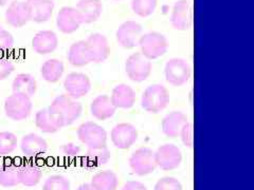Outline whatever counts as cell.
I'll return each mask as SVG.
<instances>
[{
  "mask_svg": "<svg viewBox=\"0 0 254 190\" xmlns=\"http://www.w3.org/2000/svg\"><path fill=\"white\" fill-rule=\"evenodd\" d=\"M48 109L60 118L64 127H67L72 125L82 115L83 105L68 94H61L53 99Z\"/></svg>",
  "mask_w": 254,
  "mask_h": 190,
  "instance_id": "cell-1",
  "label": "cell"
},
{
  "mask_svg": "<svg viewBox=\"0 0 254 190\" xmlns=\"http://www.w3.org/2000/svg\"><path fill=\"white\" fill-rule=\"evenodd\" d=\"M170 100V93L164 86L150 85L142 94L141 107L148 113L158 114L169 106Z\"/></svg>",
  "mask_w": 254,
  "mask_h": 190,
  "instance_id": "cell-2",
  "label": "cell"
},
{
  "mask_svg": "<svg viewBox=\"0 0 254 190\" xmlns=\"http://www.w3.org/2000/svg\"><path fill=\"white\" fill-rule=\"evenodd\" d=\"M138 47L141 53L149 60L157 59L168 52L169 42L166 37L159 32H148L141 35Z\"/></svg>",
  "mask_w": 254,
  "mask_h": 190,
  "instance_id": "cell-3",
  "label": "cell"
},
{
  "mask_svg": "<svg viewBox=\"0 0 254 190\" xmlns=\"http://www.w3.org/2000/svg\"><path fill=\"white\" fill-rule=\"evenodd\" d=\"M77 138L88 149L107 147V132L94 122H85L77 128Z\"/></svg>",
  "mask_w": 254,
  "mask_h": 190,
  "instance_id": "cell-4",
  "label": "cell"
},
{
  "mask_svg": "<svg viewBox=\"0 0 254 190\" xmlns=\"http://www.w3.org/2000/svg\"><path fill=\"white\" fill-rule=\"evenodd\" d=\"M33 110L31 97L27 95L13 93L7 96L4 101V113L12 121H25L31 115Z\"/></svg>",
  "mask_w": 254,
  "mask_h": 190,
  "instance_id": "cell-5",
  "label": "cell"
},
{
  "mask_svg": "<svg viewBox=\"0 0 254 190\" xmlns=\"http://www.w3.org/2000/svg\"><path fill=\"white\" fill-rule=\"evenodd\" d=\"M192 75L190 63L184 58H171L165 63L164 76L165 81L173 87L186 85Z\"/></svg>",
  "mask_w": 254,
  "mask_h": 190,
  "instance_id": "cell-6",
  "label": "cell"
},
{
  "mask_svg": "<svg viewBox=\"0 0 254 190\" xmlns=\"http://www.w3.org/2000/svg\"><path fill=\"white\" fill-rule=\"evenodd\" d=\"M152 61L146 58L141 52L132 53L125 62V71L130 81L134 83H143L152 73Z\"/></svg>",
  "mask_w": 254,
  "mask_h": 190,
  "instance_id": "cell-7",
  "label": "cell"
},
{
  "mask_svg": "<svg viewBox=\"0 0 254 190\" xmlns=\"http://www.w3.org/2000/svg\"><path fill=\"white\" fill-rule=\"evenodd\" d=\"M129 166L133 173L139 177H145L153 173L157 168L155 152L147 147L137 149L129 157Z\"/></svg>",
  "mask_w": 254,
  "mask_h": 190,
  "instance_id": "cell-8",
  "label": "cell"
},
{
  "mask_svg": "<svg viewBox=\"0 0 254 190\" xmlns=\"http://www.w3.org/2000/svg\"><path fill=\"white\" fill-rule=\"evenodd\" d=\"M155 161L157 167L163 171L177 169L182 162L181 150L174 144L162 145L155 151Z\"/></svg>",
  "mask_w": 254,
  "mask_h": 190,
  "instance_id": "cell-9",
  "label": "cell"
},
{
  "mask_svg": "<svg viewBox=\"0 0 254 190\" xmlns=\"http://www.w3.org/2000/svg\"><path fill=\"white\" fill-rule=\"evenodd\" d=\"M64 89L72 98H82L90 92L91 81L84 73L71 72L64 79Z\"/></svg>",
  "mask_w": 254,
  "mask_h": 190,
  "instance_id": "cell-10",
  "label": "cell"
},
{
  "mask_svg": "<svg viewBox=\"0 0 254 190\" xmlns=\"http://www.w3.org/2000/svg\"><path fill=\"white\" fill-rule=\"evenodd\" d=\"M111 142L116 148L129 149L138 140V130L129 123H120L116 125L110 133Z\"/></svg>",
  "mask_w": 254,
  "mask_h": 190,
  "instance_id": "cell-11",
  "label": "cell"
},
{
  "mask_svg": "<svg viewBox=\"0 0 254 190\" xmlns=\"http://www.w3.org/2000/svg\"><path fill=\"white\" fill-rule=\"evenodd\" d=\"M142 35V26L133 20L124 21L119 27L116 33L117 42L124 49H133L138 47L139 39Z\"/></svg>",
  "mask_w": 254,
  "mask_h": 190,
  "instance_id": "cell-12",
  "label": "cell"
},
{
  "mask_svg": "<svg viewBox=\"0 0 254 190\" xmlns=\"http://www.w3.org/2000/svg\"><path fill=\"white\" fill-rule=\"evenodd\" d=\"M82 25V17L75 7L64 6L59 11L57 16V27L62 33H74Z\"/></svg>",
  "mask_w": 254,
  "mask_h": 190,
  "instance_id": "cell-13",
  "label": "cell"
},
{
  "mask_svg": "<svg viewBox=\"0 0 254 190\" xmlns=\"http://www.w3.org/2000/svg\"><path fill=\"white\" fill-rule=\"evenodd\" d=\"M86 45L88 48L90 54L91 62L101 63L104 62L110 53V48L108 44V39L105 35L101 33H93L86 39Z\"/></svg>",
  "mask_w": 254,
  "mask_h": 190,
  "instance_id": "cell-14",
  "label": "cell"
},
{
  "mask_svg": "<svg viewBox=\"0 0 254 190\" xmlns=\"http://www.w3.org/2000/svg\"><path fill=\"white\" fill-rule=\"evenodd\" d=\"M192 20V14H190V6L188 0H177L174 3L172 15H171V25L177 31H188Z\"/></svg>",
  "mask_w": 254,
  "mask_h": 190,
  "instance_id": "cell-15",
  "label": "cell"
},
{
  "mask_svg": "<svg viewBox=\"0 0 254 190\" xmlns=\"http://www.w3.org/2000/svg\"><path fill=\"white\" fill-rule=\"evenodd\" d=\"M5 21L7 25L13 28H21L26 26L30 21V13L26 1H15L11 2L4 14Z\"/></svg>",
  "mask_w": 254,
  "mask_h": 190,
  "instance_id": "cell-16",
  "label": "cell"
},
{
  "mask_svg": "<svg viewBox=\"0 0 254 190\" xmlns=\"http://www.w3.org/2000/svg\"><path fill=\"white\" fill-rule=\"evenodd\" d=\"M59 46V37L53 31H39L32 39V48L39 55L51 54Z\"/></svg>",
  "mask_w": 254,
  "mask_h": 190,
  "instance_id": "cell-17",
  "label": "cell"
},
{
  "mask_svg": "<svg viewBox=\"0 0 254 190\" xmlns=\"http://www.w3.org/2000/svg\"><path fill=\"white\" fill-rule=\"evenodd\" d=\"M20 150L25 156L36 157L48 151V142L38 134L29 133L22 137L20 141Z\"/></svg>",
  "mask_w": 254,
  "mask_h": 190,
  "instance_id": "cell-18",
  "label": "cell"
},
{
  "mask_svg": "<svg viewBox=\"0 0 254 190\" xmlns=\"http://www.w3.org/2000/svg\"><path fill=\"white\" fill-rule=\"evenodd\" d=\"M26 3L30 13V21L37 23L49 20L55 6L53 0H27Z\"/></svg>",
  "mask_w": 254,
  "mask_h": 190,
  "instance_id": "cell-19",
  "label": "cell"
},
{
  "mask_svg": "<svg viewBox=\"0 0 254 190\" xmlns=\"http://www.w3.org/2000/svg\"><path fill=\"white\" fill-rule=\"evenodd\" d=\"M109 97L117 109H130L136 102V92L130 86L120 84L113 89Z\"/></svg>",
  "mask_w": 254,
  "mask_h": 190,
  "instance_id": "cell-20",
  "label": "cell"
},
{
  "mask_svg": "<svg viewBox=\"0 0 254 190\" xmlns=\"http://www.w3.org/2000/svg\"><path fill=\"white\" fill-rule=\"evenodd\" d=\"M117 108L113 105L108 95H99L90 104V113L98 121H106L113 117Z\"/></svg>",
  "mask_w": 254,
  "mask_h": 190,
  "instance_id": "cell-21",
  "label": "cell"
},
{
  "mask_svg": "<svg viewBox=\"0 0 254 190\" xmlns=\"http://www.w3.org/2000/svg\"><path fill=\"white\" fill-rule=\"evenodd\" d=\"M75 9L81 15L83 23H92L99 20L104 6L101 0H78Z\"/></svg>",
  "mask_w": 254,
  "mask_h": 190,
  "instance_id": "cell-22",
  "label": "cell"
},
{
  "mask_svg": "<svg viewBox=\"0 0 254 190\" xmlns=\"http://www.w3.org/2000/svg\"><path fill=\"white\" fill-rule=\"evenodd\" d=\"M35 126L44 133H57L62 128L64 124L60 118L51 113L49 109H42L35 114Z\"/></svg>",
  "mask_w": 254,
  "mask_h": 190,
  "instance_id": "cell-23",
  "label": "cell"
},
{
  "mask_svg": "<svg viewBox=\"0 0 254 190\" xmlns=\"http://www.w3.org/2000/svg\"><path fill=\"white\" fill-rule=\"evenodd\" d=\"M187 122H189L188 116L184 112L173 111L164 116L162 121V131L168 138H178L182 126Z\"/></svg>",
  "mask_w": 254,
  "mask_h": 190,
  "instance_id": "cell-24",
  "label": "cell"
},
{
  "mask_svg": "<svg viewBox=\"0 0 254 190\" xmlns=\"http://www.w3.org/2000/svg\"><path fill=\"white\" fill-rule=\"evenodd\" d=\"M67 57L70 65L75 68H82L91 63L90 54L85 41H79L71 45Z\"/></svg>",
  "mask_w": 254,
  "mask_h": 190,
  "instance_id": "cell-25",
  "label": "cell"
},
{
  "mask_svg": "<svg viewBox=\"0 0 254 190\" xmlns=\"http://www.w3.org/2000/svg\"><path fill=\"white\" fill-rule=\"evenodd\" d=\"M13 93H19L33 97L37 91V82L33 75L29 73H20L13 79L12 83Z\"/></svg>",
  "mask_w": 254,
  "mask_h": 190,
  "instance_id": "cell-26",
  "label": "cell"
},
{
  "mask_svg": "<svg viewBox=\"0 0 254 190\" xmlns=\"http://www.w3.org/2000/svg\"><path fill=\"white\" fill-rule=\"evenodd\" d=\"M65 66L64 62L57 58H51L46 60L41 68V75L44 81L50 84H55L60 82L63 77Z\"/></svg>",
  "mask_w": 254,
  "mask_h": 190,
  "instance_id": "cell-27",
  "label": "cell"
},
{
  "mask_svg": "<svg viewBox=\"0 0 254 190\" xmlns=\"http://www.w3.org/2000/svg\"><path fill=\"white\" fill-rule=\"evenodd\" d=\"M43 178V171L41 167H38L37 165L27 163L20 165L19 169V179L20 184L26 187H34L36 186L39 182H41Z\"/></svg>",
  "mask_w": 254,
  "mask_h": 190,
  "instance_id": "cell-28",
  "label": "cell"
},
{
  "mask_svg": "<svg viewBox=\"0 0 254 190\" xmlns=\"http://www.w3.org/2000/svg\"><path fill=\"white\" fill-rule=\"evenodd\" d=\"M91 184L98 190H117L119 179L114 171L104 170L94 174Z\"/></svg>",
  "mask_w": 254,
  "mask_h": 190,
  "instance_id": "cell-29",
  "label": "cell"
},
{
  "mask_svg": "<svg viewBox=\"0 0 254 190\" xmlns=\"http://www.w3.org/2000/svg\"><path fill=\"white\" fill-rule=\"evenodd\" d=\"M19 169L20 166L14 163L2 165L0 167V186L9 188L19 185Z\"/></svg>",
  "mask_w": 254,
  "mask_h": 190,
  "instance_id": "cell-30",
  "label": "cell"
},
{
  "mask_svg": "<svg viewBox=\"0 0 254 190\" xmlns=\"http://www.w3.org/2000/svg\"><path fill=\"white\" fill-rule=\"evenodd\" d=\"M110 160V151L107 147L101 149H88L85 156V162L88 167H100Z\"/></svg>",
  "mask_w": 254,
  "mask_h": 190,
  "instance_id": "cell-31",
  "label": "cell"
},
{
  "mask_svg": "<svg viewBox=\"0 0 254 190\" xmlns=\"http://www.w3.org/2000/svg\"><path fill=\"white\" fill-rule=\"evenodd\" d=\"M18 146L17 137L13 132L2 131L0 132V155H9L13 153Z\"/></svg>",
  "mask_w": 254,
  "mask_h": 190,
  "instance_id": "cell-32",
  "label": "cell"
},
{
  "mask_svg": "<svg viewBox=\"0 0 254 190\" xmlns=\"http://www.w3.org/2000/svg\"><path fill=\"white\" fill-rule=\"evenodd\" d=\"M157 3L158 0H131V10L140 17L145 18L156 11Z\"/></svg>",
  "mask_w": 254,
  "mask_h": 190,
  "instance_id": "cell-33",
  "label": "cell"
},
{
  "mask_svg": "<svg viewBox=\"0 0 254 190\" xmlns=\"http://www.w3.org/2000/svg\"><path fill=\"white\" fill-rule=\"evenodd\" d=\"M70 181L62 174H53L48 178L43 186V190H70Z\"/></svg>",
  "mask_w": 254,
  "mask_h": 190,
  "instance_id": "cell-34",
  "label": "cell"
},
{
  "mask_svg": "<svg viewBox=\"0 0 254 190\" xmlns=\"http://www.w3.org/2000/svg\"><path fill=\"white\" fill-rule=\"evenodd\" d=\"M154 190H182V185L176 178L164 177L157 182Z\"/></svg>",
  "mask_w": 254,
  "mask_h": 190,
  "instance_id": "cell-35",
  "label": "cell"
},
{
  "mask_svg": "<svg viewBox=\"0 0 254 190\" xmlns=\"http://www.w3.org/2000/svg\"><path fill=\"white\" fill-rule=\"evenodd\" d=\"M179 137L181 138V142L188 148H192L193 146V126L190 122H187L180 130Z\"/></svg>",
  "mask_w": 254,
  "mask_h": 190,
  "instance_id": "cell-36",
  "label": "cell"
},
{
  "mask_svg": "<svg viewBox=\"0 0 254 190\" xmlns=\"http://www.w3.org/2000/svg\"><path fill=\"white\" fill-rule=\"evenodd\" d=\"M14 46V37L9 31L0 29V53L9 51Z\"/></svg>",
  "mask_w": 254,
  "mask_h": 190,
  "instance_id": "cell-37",
  "label": "cell"
},
{
  "mask_svg": "<svg viewBox=\"0 0 254 190\" xmlns=\"http://www.w3.org/2000/svg\"><path fill=\"white\" fill-rule=\"evenodd\" d=\"M15 70V66L11 59L0 57V81H4Z\"/></svg>",
  "mask_w": 254,
  "mask_h": 190,
  "instance_id": "cell-38",
  "label": "cell"
},
{
  "mask_svg": "<svg viewBox=\"0 0 254 190\" xmlns=\"http://www.w3.org/2000/svg\"><path fill=\"white\" fill-rule=\"evenodd\" d=\"M61 151L65 154L66 156H76L79 152H81V148L76 146L73 142H68V144L63 145L61 147Z\"/></svg>",
  "mask_w": 254,
  "mask_h": 190,
  "instance_id": "cell-39",
  "label": "cell"
},
{
  "mask_svg": "<svg viewBox=\"0 0 254 190\" xmlns=\"http://www.w3.org/2000/svg\"><path fill=\"white\" fill-rule=\"evenodd\" d=\"M122 190H147L146 186L138 181H128L124 184Z\"/></svg>",
  "mask_w": 254,
  "mask_h": 190,
  "instance_id": "cell-40",
  "label": "cell"
},
{
  "mask_svg": "<svg viewBox=\"0 0 254 190\" xmlns=\"http://www.w3.org/2000/svg\"><path fill=\"white\" fill-rule=\"evenodd\" d=\"M77 190H98V189L95 188L91 183H85L79 186Z\"/></svg>",
  "mask_w": 254,
  "mask_h": 190,
  "instance_id": "cell-41",
  "label": "cell"
},
{
  "mask_svg": "<svg viewBox=\"0 0 254 190\" xmlns=\"http://www.w3.org/2000/svg\"><path fill=\"white\" fill-rule=\"evenodd\" d=\"M9 1H10V0H0V6L5 5Z\"/></svg>",
  "mask_w": 254,
  "mask_h": 190,
  "instance_id": "cell-42",
  "label": "cell"
},
{
  "mask_svg": "<svg viewBox=\"0 0 254 190\" xmlns=\"http://www.w3.org/2000/svg\"><path fill=\"white\" fill-rule=\"evenodd\" d=\"M0 29H2V27H1V23H0Z\"/></svg>",
  "mask_w": 254,
  "mask_h": 190,
  "instance_id": "cell-43",
  "label": "cell"
}]
</instances>
